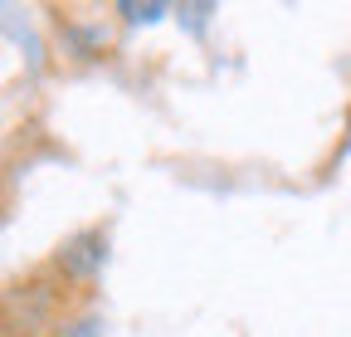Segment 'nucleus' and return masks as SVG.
I'll return each instance as SVG.
<instances>
[{"instance_id":"f257e3e1","label":"nucleus","mask_w":351,"mask_h":337,"mask_svg":"<svg viewBox=\"0 0 351 337\" xmlns=\"http://www.w3.org/2000/svg\"><path fill=\"white\" fill-rule=\"evenodd\" d=\"M122 15H127V20H161L166 5H122Z\"/></svg>"}]
</instances>
